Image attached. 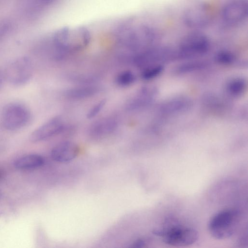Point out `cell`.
<instances>
[{"label":"cell","instance_id":"6da1fadb","mask_svg":"<svg viewBox=\"0 0 248 248\" xmlns=\"http://www.w3.org/2000/svg\"><path fill=\"white\" fill-rule=\"evenodd\" d=\"M91 39V33L86 28L65 27L55 32L53 42L59 50L72 52L80 51L87 47Z\"/></svg>","mask_w":248,"mask_h":248},{"label":"cell","instance_id":"7a4b0ae2","mask_svg":"<svg viewBox=\"0 0 248 248\" xmlns=\"http://www.w3.org/2000/svg\"><path fill=\"white\" fill-rule=\"evenodd\" d=\"M241 220L239 210L228 208L217 213L210 219L208 229L210 234L219 240L228 239L237 231Z\"/></svg>","mask_w":248,"mask_h":248},{"label":"cell","instance_id":"3957f363","mask_svg":"<svg viewBox=\"0 0 248 248\" xmlns=\"http://www.w3.org/2000/svg\"><path fill=\"white\" fill-rule=\"evenodd\" d=\"M31 114L25 105L14 102L6 105L0 115V124L4 129L15 131L26 126L30 123Z\"/></svg>","mask_w":248,"mask_h":248},{"label":"cell","instance_id":"277c9868","mask_svg":"<svg viewBox=\"0 0 248 248\" xmlns=\"http://www.w3.org/2000/svg\"><path fill=\"white\" fill-rule=\"evenodd\" d=\"M214 12L208 3L201 2L187 8L183 15V21L187 27L199 31L209 26L214 18Z\"/></svg>","mask_w":248,"mask_h":248},{"label":"cell","instance_id":"5b68a950","mask_svg":"<svg viewBox=\"0 0 248 248\" xmlns=\"http://www.w3.org/2000/svg\"><path fill=\"white\" fill-rule=\"evenodd\" d=\"M155 232L160 236L166 244L175 247L192 245L198 237V233L194 229L178 224L168 226Z\"/></svg>","mask_w":248,"mask_h":248},{"label":"cell","instance_id":"8992f818","mask_svg":"<svg viewBox=\"0 0 248 248\" xmlns=\"http://www.w3.org/2000/svg\"><path fill=\"white\" fill-rule=\"evenodd\" d=\"M4 79L14 86L27 83L33 75V65L27 57H19L10 62L3 72Z\"/></svg>","mask_w":248,"mask_h":248},{"label":"cell","instance_id":"52a82bcc","mask_svg":"<svg viewBox=\"0 0 248 248\" xmlns=\"http://www.w3.org/2000/svg\"><path fill=\"white\" fill-rule=\"evenodd\" d=\"M210 47L208 37L200 31L194 30L187 33L181 40L179 52L185 57L199 56L205 54Z\"/></svg>","mask_w":248,"mask_h":248},{"label":"cell","instance_id":"ba28073f","mask_svg":"<svg viewBox=\"0 0 248 248\" xmlns=\"http://www.w3.org/2000/svg\"><path fill=\"white\" fill-rule=\"evenodd\" d=\"M247 0H229L223 6L221 18L224 24L230 27L242 23L248 17Z\"/></svg>","mask_w":248,"mask_h":248},{"label":"cell","instance_id":"9c48e42d","mask_svg":"<svg viewBox=\"0 0 248 248\" xmlns=\"http://www.w3.org/2000/svg\"><path fill=\"white\" fill-rule=\"evenodd\" d=\"M63 128L62 118L55 116L35 129L30 135V140L33 142L45 140L60 133Z\"/></svg>","mask_w":248,"mask_h":248},{"label":"cell","instance_id":"30bf717a","mask_svg":"<svg viewBox=\"0 0 248 248\" xmlns=\"http://www.w3.org/2000/svg\"><path fill=\"white\" fill-rule=\"evenodd\" d=\"M78 153L79 148L76 144L64 141L59 143L52 149L51 156L56 162L64 163L75 159Z\"/></svg>","mask_w":248,"mask_h":248},{"label":"cell","instance_id":"8fae6325","mask_svg":"<svg viewBox=\"0 0 248 248\" xmlns=\"http://www.w3.org/2000/svg\"><path fill=\"white\" fill-rule=\"evenodd\" d=\"M45 163L43 156L37 154H30L17 158L14 165L19 170H31L38 168Z\"/></svg>","mask_w":248,"mask_h":248},{"label":"cell","instance_id":"7c38bea8","mask_svg":"<svg viewBox=\"0 0 248 248\" xmlns=\"http://www.w3.org/2000/svg\"><path fill=\"white\" fill-rule=\"evenodd\" d=\"M246 83L245 80L237 78L231 80L227 85V92L232 95L237 96L242 94L245 90Z\"/></svg>","mask_w":248,"mask_h":248},{"label":"cell","instance_id":"4fadbf2b","mask_svg":"<svg viewBox=\"0 0 248 248\" xmlns=\"http://www.w3.org/2000/svg\"><path fill=\"white\" fill-rule=\"evenodd\" d=\"M136 80L134 74L129 70L120 73L116 77L115 82L119 86L127 87L132 85Z\"/></svg>","mask_w":248,"mask_h":248},{"label":"cell","instance_id":"5bb4252c","mask_svg":"<svg viewBox=\"0 0 248 248\" xmlns=\"http://www.w3.org/2000/svg\"><path fill=\"white\" fill-rule=\"evenodd\" d=\"M163 67L161 65H156L145 69L141 74V77L145 80H149L159 75L162 72Z\"/></svg>","mask_w":248,"mask_h":248},{"label":"cell","instance_id":"9a60e30c","mask_svg":"<svg viewBox=\"0 0 248 248\" xmlns=\"http://www.w3.org/2000/svg\"><path fill=\"white\" fill-rule=\"evenodd\" d=\"M93 89L90 87L79 88L71 90L69 93V95L74 97L75 96L77 97H83L90 95L93 93Z\"/></svg>","mask_w":248,"mask_h":248},{"label":"cell","instance_id":"2e32d148","mask_svg":"<svg viewBox=\"0 0 248 248\" xmlns=\"http://www.w3.org/2000/svg\"><path fill=\"white\" fill-rule=\"evenodd\" d=\"M106 104L105 100H101L95 104L89 111L87 114L88 118H92L96 116L103 109Z\"/></svg>","mask_w":248,"mask_h":248},{"label":"cell","instance_id":"e0dca14e","mask_svg":"<svg viewBox=\"0 0 248 248\" xmlns=\"http://www.w3.org/2000/svg\"><path fill=\"white\" fill-rule=\"evenodd\" d=\"M217 60L223 63H230L234 60L233 55L229 51H222L219 52L216 56Z\"/></svg>","mask_w":248,"mask_h":248},{"label":"cell","instance_id":"ac0fdd59","mask_svg":"<svg viewBox=\"0 0 248 248\" xmlns=\"http://www.w3.org/2000/svg\"><path fill=\"white\" fill-rule=\"evenodd\" d=\"M146 244L145 240L143 239H140L136 242L134 245V247H142Z\"/></svg>","mask_w":248,"mask_h":248},{"label":"cell","instance_id":"d6986e66","mask_svg":"<svg viewBox=\"0 0 248 248\" xmlns=\"http://www.w3.org/2000/svg\"><path fill=\"white\" fill-rule=\"evenodd\" d=\"M4 79L3 72L0 69V86Z\"/></svg>","mask_w":248,"mask_h":248},{"label":"cell","instance_id":"ffe728a7","mask_svg":"<svg viewBox=\"0 0 248 248\" xmlns=\"http://www.w3.org/2000/svg\"><path fill=\"white\" fill-rule=\"evenodd\" d=\"M1 197V192L0 191V199Z\"/></svg>","mask_w":248,"mask_h":248}]
</instances>
